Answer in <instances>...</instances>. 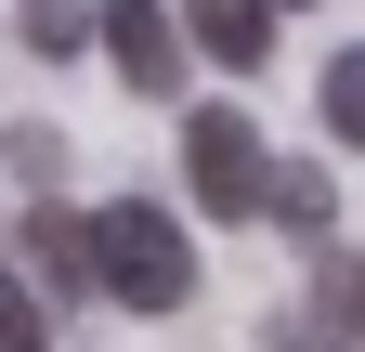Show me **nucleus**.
<instances>
[{"mask_svg":"<svg viewBox=\"0 0 365 352\" xmlns=\"http://www.w3.org/2000/svg\"><path fill=\"white\" fill-rule=\"evenodd\" d=\"M91 274H105L118 314H182V300H196V248H182L170 209L118 196V209H91Z\"/></svg>","mask_w":365,"mask_h":352,"instance_id":"nucleus-1","label":"nucleus"},{"mask_svg":"<svg viewBox=\"0 0 365 352\" xmlns=\"http://www.w3.org/2000/svg\"><path fill=\"white\" fill-rule=\"evenodd\" d=\"M182 183H196L209 222H248V209H274V144L248 105H182Z\"/></svg>","mask_w":365,"mask_h":352,"instance_id":"nucleus-2","label":"nucleus"},{"mask_svg":"<svg viewBox=\"0 0 365 352\" xmlns=\"http://www.w3.org/2000/svg\"><path fill=\"white\" fill-rule=\"evenodd\" d=\"M105 66H118L144 105H170V92H182V66H196V39H182L170 0H105Z\"/></svg>","mask_w":365,"mask_h":352,"instance_id":"nucleus-3","label":"nucleus"},{"mask_svg":"<svg viewBox=\"0 0 365 352\" xmlns=\"http://www.w3.org/2000/svg\"><path fill=\"white\" fill-rule=\"evenodd\" d=\"M182 39H196V66L261 78V53H274V0H182Z\"/></svg>","mask_w":365,"mask_h":352,"instance_id":"nucleus-4","label":"nucleus"},{"mask_svg":"<svg viewBox=\"0 0 365 352\" xmlns=\"http://www.w3.org/2000/svg\"><path fill=\"white\" fill-rule=\"evenodd\" d=\"M26 261H39V300H78V287H105L91 274V222L53 196H26Z\"/></svg>","mask_w":365,"mask_h":352,"instance_id":"nucleus-5","label":"nucleus"},{"mask_svg":"<svg viewBox=\"0 0 365 352\" xmlns=\"http://www.w3.org/2000/svg\"><path fill=\"white\" fill-rule=\"evenodd\" d=\"M14 26H26V53H78V39H105L91 0H14Z\"/></svg>","mask_w":365,"mask_h":352,"instance_id":"nucleus-6","label":"nucleus"},{"mask_svg":"<svg viewBox=\"0 0 365 352\" xmlns=\"http://www.w3.org/2000/svg\"><path fill=\"white\" fill-rule=\"evenodd\" d=\"M327 170H313V157H287V170H274V222H287V235H327Z\"/></svg>","mask_w":365,"mask_h":352,"instance_id":"nucleus-7","label":"nucleus"},{"mask_svg":"<svg viewBox=\"0 0 365 352\" xmlns=\"http://www.w3.org/2000/svg\"><path fill=\"white\" fill-rule=\"evenodd\" d=\"M327 130H339V144L365 157V39H352L339 66H327Z\"/></svg>","mask_w":365,"mask_h":352,"instance_id":"nucleus-8","label":"nucleus"},{"mask_svg":"<svg viewBox=\"0 0 365 352\" xmlns=\"http://www.w3.org/2000/svg\"><path fill=\"white\" fill-rule=\"evenodd\" d=\"M39 339H53V300L26 274H0V352H39Z\"/></svg>","mask_w":365,"mask_h":352,"instance_id":"nucleus-9","label":"nucleus"},{"mask_svg":"<svg viewBox=\"0 0 365 352\" xmlns=\"http://www.w3.org/2000/svg\"><path fill=\"white\" fill-rule=\"evenodd\" d=\"M327 326L365 352V261H327Z\"/></svg>","mask_w":365,"mask_h":352,"instance_id":"nucleus-10","label":"nucleus"},{"mask_svg":"<svg viewBox=\"0 0 365 352\" xmlns=\"http://www.w3.org/2000/svg\"><path fill=\"white\" fill-rule=\"evenodd\" d=\"M0 157L26 170V196H53V170H66V144H53V130H39V118H26V130H14V144H0Z\"/></svg>","mask_w":365,"mask_h":352,"instance_id":"nucleus-11","label":"nucleus"},{"mask_svg":"<svg viewBox=\"0 0 365 352\" xmlns=\"http://www.w3.org/2000/svg\"><path fill=\"white\" fill-rule=\"evenodd\" d=\"M274 352H327V339H313V326H287V339H274Z\"/></svg>","mask_w":365,"mask_h":352,"instance_id":"nucleus-12","label":"nucleus"},{"mask_svg":"<svg viewBox=\"0 0 365 352\" xmlns=\"http://www.w3.org/2000/svg\"><path fill=\"white\" fill-rule=\"evenodd\" d=\"M274 14H287V0H274Z\"/></svg>","mask_w":365,"mask_h":352,"instance_id":"nucleus-13","label":"nucleus"}]
</instances>
